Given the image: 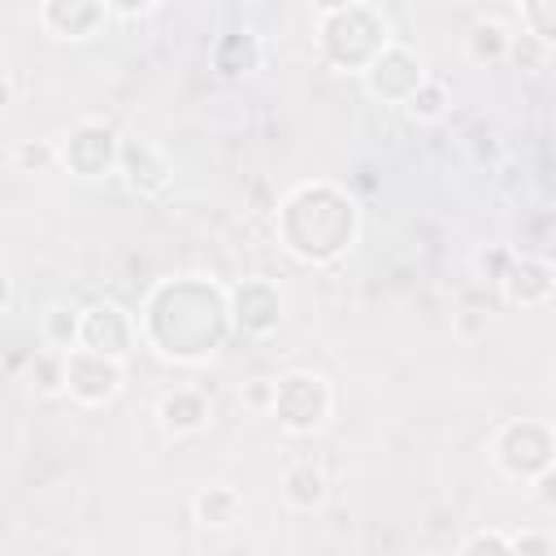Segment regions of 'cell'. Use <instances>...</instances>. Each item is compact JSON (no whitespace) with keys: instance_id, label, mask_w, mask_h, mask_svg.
Returning <instances> with one entry per match:
<instances>
[{"instance_id":"1","label":"cell","mask_w":556,"mask_h":556,"mask_svg":"<svg viewBox=\"0 0 556 556\" xmlns=\"http://www.w3.org/2000/svg\"><path fill=\"white\" fill-rule=\"evenodd\" d=\"M495 465L508 473V478H526L534 482L547 465H556V434L534 421V417H517V421H504L495 430Z\"/></svg>"},{"instance_id":"2","label":"cell","mask_w":556,"mask_h":556,"mask_svg":"<svg viewBox=\"0 0 556 556\" xmlns=\"http://www.w3.org/2000/svg\"><path fill=\"white\" fill-rule=\"evenodd\" d=\"M330 382L321 374H282L278 378V400H274V417L282 430L291 434H313L326 426L330 417Z\"/></svg>"},{"instance_id":"3","label":"cell","mask_w":556,"mask_h":556,"mask_svg":"<svg viewBox=\"0 0 556 556\" xmlns=\"http://www.w3.org/2000/svg\"><path fill=\"white\" fill-rule=\"evenodd\" d=\"M61 165L74 174V178H104L109 169H117V156H122V139L100 126V122H78L61 143Z\"/></svg>"},{"instance_id":"4","label":"cell","mask_w":556,"mask_h":556,"mask_svg":"<svg viewBox=\"0 0 556 556\" xmlns=\"http://www.w3.org/2000/svg\"><path fill=\"white\" fill-rule=\"evenodd\" d=\"M122 361H109V356H96L87 348H74L70 352V369H65V395L83 408H100L109 404L117 391H122Z\"/></svg>"},{"instance_id":"5","label":"cell","mask_w":556,"mask_h":556,"mask_svg":"<svg viewBox=\"0 0 556 556\" xmlns=\"http://www.w3.org/2000/svg\"><path fill=\"white\" fill-rule=\"evenodd\" d=\"M135 339H139V317H130L126 308H117V304H91V308H83V339H78V348L126 365Z\"/></svg>"},{"instance_id":"6","label":"cell","mask_w":556,"mask_h":556,"mask_svg":"<svg viewBox=\"0 0 556 556\" xmlns=\"http://www.w3.org/2000/svg\"><path fill=\"white\" fill-rule=\"evenodd\" d=\"M361 78H365V87H369L378 100H387V104H408L413 91H417L430 74H426V65H421L417 52H408L404 43H391Z\"/></svg>"},{"instance_id":"7","label":"cell","mask_w":556,"mask_h":556,"mask_svg":"<svg viewBox=\"0 0 556 556\" xmlns=\"http://www.w3.org/2000/svg\"><path fill=\"white\" fill-rule=\"evenodd\" d=\"M226 304H230V326L252 334V339L269 334L282 321V295L265 278H243L239 287L226 291Z\"/></svg>"},{"instance_id":"8","label":"cell","mask_w":556,"mask_h":556,"mask_svg":"<svg viewBox=\"0 0 556 556\" xmlns=\"http://www.w3.org/2000/svg\"><path fill=\"white\" fill-rule=\"evenodd\" d=\"M495 287H500V300L513 304V308H543L556 291V269L547 265V256L517 252Z\"/></svg>"},{"instance_id":"9","label":"cell","mask_w":556,"mask_h":556,"mask_svg":"<svg viewBox=\"0 0 556 556\" xmlns=\"http://www.w3.org/2000/svg\"><path fill=\"white\" fill-rule=\"evenodd\" d=\"M117 174L130 191L139 195H161L174 178L165 152L152 143V139H122V156H117Z\"/></svg>"},{"instance_id":"10","label":"cell","mask_w":556,"mask_h":556,"mask_svg":"<svg viewBox=\"0 0 556 556\" xmlns=\"http://www.w3.org/2000/svg\"><path fill=\"white\" fill-rule=\"evenodd\" d=\"M39 26L52 30L56 39H91L113 13L109 4H96V0H74V4H39Z\"/></svg>"},{"instance_id":"11","label":"cell","mask_w":556,"mask_h":556,"mask_svg":"<svg viewBox=\"0 0 556 556\" xmlns=\"http://www.w3.org/2000/svg\"><path fill=\"white\" fill-rule=\"evenodd\" d=\"M156 417H161V430H165V434L182 439V434L204 430V426H208V417H213V408H208L204 391H195V387H174V391H165V395H161Z\"/></svg>"},{"instance_id":"12","label":"cell","mask_w":556,"mask_h":556,"mask_svg":"<svg viewBox=\"0 0 556 556\" xmlns=\"http://www.w3.org/2000/svg\"><path fill=\"white\" fill-rule=\"evenodd\" d=\"M208 56H213V70H217L222 78H243V74H252V70L261 65L265 48H261V35L243 26V30H226V35H217Z\"/></svg>"},{"instance_id":"13","label":"cell","mask_w":556,"mask_h":556,"mask_svg":"<svg viewBox=\"0 0 556 556\" xmlns=\"http://www.w3.org/2000/svg\"><path fill=\"white\" fill-rule=\"evenodd\" d=\"M326 495H330V482H326V473H321L313 460H300V465H291V469L282 473V500H287L291 508L313 513V508L326 504Z\"/></svg>"},{"instance_id":"14","label":"cell","mask_w":556,"mask_h":556,"mask_svg":"<svg viewBox=\"0 0 556 556\" xmlns=\"http://www.w3.org/2000/svg\"><path fill=\"white\" fill-rule=\"evenodd\" d=\"M465 52H469L473 65H500V61L513 56V35H508L504 22L482 17V22H473L469 35H465Z\"/></svg>"},{"instance_id":"15","label":"cell","mask_w":556,"mask_h":556,"mask_svg":"<svg viewBox=\"0 0 556 556\" xmlns=\"http://www.w3.org/2000/svg\"><path fill=\"white\" fill-rule=\"evenodd\" d=\"M191 513L200 526H213V530H226L235 521H243V495L235 486H204L195 500H191Z\"/></svg>"},{"instance_id":"16","label":"cell","mask_w":556,"mask_h":556,"mask_svg":"<svg viewBox=\"0 0 556 556\" xmlns=\"http://www.w3.org/2000/svg\"><path fill=\"white\" fill-rule=\"evenodd\" d=\"M39 339H43V348L74 352L78 339H83V308H74V304H48L39 313Z\"/></svg>"},{"instance_id":"17","label":"cell","mask_w":556,"mask_h":556,"mask_svg":"<svg viewBox=\"0 0 556 556\" xmlns=\"http://www.w3.org/2000/svg\"><path fill=\"white\" fill-rule=\"evenodd\" d=\"M65 369H70V352L35 348L30 352V365H26V382L39 395H65Z\"/></svg>"},{"instance_id":"18","label":"cell","mask_w":556,"mask_h":556,"mask_svg":"<svg viewBox=\"0 0 556 556\" xmlns=\"http://www.w3.org/2000/svg\"><path fill=\"white\" fill-rule=\"evenodd\" d=\"M447 104H452L447 83H443V78H426V83L413 91V100L404 104V113H408L413 122H443V117H447Z\"/></svg>"},{"instance_id":"19","label":"cell","mask_w":556,"mask_h":556,"mask_svg":"<svg viewBox=\"0 0 556 556\" xmlns=\"http://www.w3.org/2000/svg\"><path fill=\"white\" fill-rule=\"evenodd\" d=\"M9 165L17 174H35V169H48V165H61V152L56 143H39V139H17L13 152H9Z\"/></svg>"},{"instance_id":"20","label":"cell","mask_w":556,"mask_h":556,"mask_svg":"<svg viewBox=\"0 0 556 556\" xmlns=\"http://www.w3.org/2000/svg\"><path fill=\"white\" fill-rule=\"evenodd\" d=\"M508 547H513V556H556V534H547L539 526H526V530L508 534Z\"/></svg>"},{"instance_id":"21","label":"cell","mask_w":556,"mask_h":556,"mask_svg":"<svg viewBox=\"0 0 556 556\" xmlns=\"http://www.w3.org/2000/svg\"><path fill=\"white\" fill-rule=\"evenodd\" d=\"M513 248L508 243H491V248H482V252H473V269L482 274V282H500L504 278V269L513 265Z\"/></svg>"},{"instance_id":"22","label":"cell","mask_w":556,"mask_h":556,"mask_svg":"<svg viewBox=\"0 0 556 556\" xmlns=\"http://www.w3.org/2000/svg\"><path fill=\"white\" fill-rule=\"evenodd\" d=\"M460 556H513V547H508V534L504 530H478V534L465 539Z\"/></svg>"},{"instance_id":"23","label":"cell","mask_w":556,"mask_h":556,"mask_svg":"<svg viewBox=\"0 0 556 556\" xmlns=\"http://www.w3.org/2000/svg\"><path fill=\"white\" fill-rule=\"evenodd\" d=\"M543 56H547V43H543V39H534L530 30H526V35H513V56H508V61L526 65V74L543 70Z\"/></svg>"},{"instance_id":"24","label":"cell","mask_w":556,"mask_h":556,"mask_svg":"<svg viewBox=\"0 0 556 556\" xmlns=\"http://www.w3.org/2000/svg\"><path fill=\"white\" fill-rule=\"evenodd\" d=\"M239 400L248 408H261V413H274V400H278V378H248Z\"/></svg>"},{"instance_id":"25","label":"cell","mask_w":556,"mask_h":556,"mask_svg":"<svg viewBox=\"0 0 556 556\" xmlns=\"http://www.w3.org/2000/svg\"><path fill=\"white\" fill-rule=\"evenodd\" d=\"M530 486H534V500H539L547 513H556V465H547Z\"/></svg>"},{"instance_id":"26","label":"cell","mask_w":556,"mask_h":556,"mask_svg":"<svg viewBox=\"0 0 556 556\" xmlns=\"http://www.w3.org/2000/svg\"><path fill=\"white\" fill-rule=\"evenodd\" d=\"M534 9H539V13H552V26H539V30H530V35H534V39H543L547 48H556V4H552V9L534 4Z\"/></svg>"},{"instance_id":"27","label":"cell","mask_w":556,"mask_h":556,"mask_svg":"<svg viewBox=\"0 0 556 556\" xmlns=\"http://www.w3.org/2000/svg\"><path fill=\"white\" fill-rule=\"evenodd\" d=\"M156 4H109V13L113 17H148Z\"/></svg>"}]
</instances>
